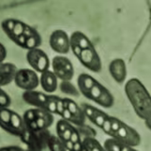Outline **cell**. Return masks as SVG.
<instances>
[{
    "label": "cell",
    "instance_id": "74e56055",
    "mask_svg": "<svg viewBox=\"0 0 151 151\" xmlns=\"http://www.w3.org/2000/svg\"><path fill=\"white\" fill-rule=\"evenodd\" d=\"M134 151H138V150H136V149H135V150H134Z\"/></svg>",
    "mask_w": 151,
    "mask_h": 151
},
{
    "label": "cell",
    "instance_id": "f1b7e54d",
    "mask_svg": "<svg viewBox=\"0 0 151 151\" xmlns=\"http://www.w3.org/2000/svg\"><path fill=\"white\" fill-rule=\"evenodd\" d=\"M121 123H122V121L120 119H118V118L113 117V116L111 117V133H110L111 138L112 137V135L117 131V129H119Z\"/></svg>",
    "mask_w": 151,
    "mask_h": 151
},
{
    "label": "cell",
    "instance_id": "4fadbf2b",
    "mask_svg": "<svg viewBox=\"0 0 151 151\" xmlns=\"http://www.w3.org/2000/svg\"><path fill=\"white\" fill-rule=\"evenodd\" d=\"M109 72L117 83H124L127 76V69L125 60L120 58L112 60L109 64Z\"/></svg>",
    "mask_w": 151,
    "mask_h": 151
},
{
    "label": "cell",
    "instance_id": "d6a6232c",
    "mask_svg": "<svg viewBox=\"0 0 151 151\" xmlns=\"http://www.w3.org/2000/svg\"><path fill=\"white\" fill-rule=\"evenodd\" d=\"M64 109H65V106H64L63 98L60 97V98H59V100H58V102H57V106H56V114H58V115L60 116Z\"/></svg>",
    "mask_w": 151,
    "mask_h": 151
},
{
    "label": "cell",
    "instance_id": "5b68a950",
    "mask_svg": "<svg viewBox=\"0 0 151 151\" xmlns=\"http://www.w3.org/2000/svg\"><path fill=\"white\" fill-rule=\"evenodd\" d=\"M13 82L24 92L34 91L40 85V78L38 73L31 68H22L17 70Z\"/></svg>",
    "mask_w": 151,
    "mask_h": 151
},
{
    "label": "cell",
    "instance_id": "5bb4252c",
    "mask_svg": "<svg viewBox=\"0 0 151 151\" xmlns=\"http://www.w3.org/2000/svg\"><path fill=\"white\" fill-rule=\"evenodd\" d=\"M80 108H81V110L83 111L85 118L89 119L96 127H98L99 129L101 127L103 122L105 121V119L109 116L105 111L99 110V109L87 103H83Z\"/></svg>",
    "mask_w": 151,
    "mask_h": 151
},
{
    "label": "cell",
    "instance_id": "3957f363",
    "mask_svg": "<svg viewBox=\"0 0 151 151\" xmlns=\"http://www.w3.org/2000/svg\"><path fill=\"white\" fill-rule=\"evenodd\" d=\"M70 50H72L73 54L80 61V63L90 71L93 73L101 71L102 61L96 47L90 49H80L77 45H70Z\"/></svg>",
    "mask_w": 151,
    "mask_h": 151
},
{
    "label": "cell",
    "instance_id": "836d02e7",
    "mask_svg": "<svg viewBox=\"0 0 151 151\" xmlns=\"http://www.w3.org/2000/svg\"><path fill=\"white\" fill-rule=\"evenodd\" d=\"M8 52H7V48L5 47V45L0 42V64L5 63V60L7 58Z\"/></svg>",
    "mask_w": 151,
    "mask_h": 151
},
{
    "label": "cell",
    "instance_id": "7c38bea8",
    "mask_svg": "<svg viewBox=\"0 0 151 151\" xmlns=\"http://www.w3.org/2000/svg\"><path fill=\"white\" fill-rule=\"evenodd\" d=\"M49 94L38 91H26L22 93V98L26 103L34 106L37 109L45 110L46 109L47 101H48Z\"/></svg>",
    "mask_w": 151,
    "mask_h": 151
},
{
    "label": "cell",
    "instance_id": "ffe728a7",
    "mask_svg": "<svg viewBox=\"0 0 151 151\" xmlns=\"http://www.w3.org/2000/svg\"><path fill=\"white\" fill-rule=\"evenodd\" d=\"M70 45H77L80 49L94 48L92 41L81 31H75L70 36Z\"/></svg>",
    "mask_w": 151,
    "mask_h": 151
},
{
    "label": "cell",
    "instance_id": "f546056e",
    "mask_svg": "<svg viewBox=\"0 0 151 151\" xmlns=\"http://www.w3.org/2000/svg\"><path fill=\"white\" fill-rule=\"evenodd\" d=\"M111 116L109 115L105 119V121L103 122V124L100 127V129L103 130L104 133H106L109 136H110V133H111Z\"/></svg>",
    "mask_w": 151,
    "mask_h": 151
},
{
    "label": "cell",
    "instance_id": "83f0119b",
    "mask_svg": "<svg viewBox=\"0 0 151 151\" xmlns=\"http://www.w3.org/2000/svg\"><path fill=\"white\" fill-rule=\"evenodd\" d=\"M70 126H71V123H69L68 121H66L64 119H60L58 121V123H57V125H56L57 136H58V137L60 136Z\"/></svg>",
    "mask_w": 151,
    "mask_h": 151
},
{
    "label": "cell",
    "instance_id": "52a82bcc",
    "mask_svg": "<svg viewBox=\"0 0 151 151\" xmlns=\"http://www.w3.org/2000/svg\"><path fill=\"white\" fill-rule=\"evenodd\" d=\"M87 98L96 103L103 108H111L114 104V97L109 90L99 81H96L91 91L89 92Z\"/></svg>",
    "mask_w": 151,
    "mask_h": 151
},
{
    "label": "cell",
    "instance_id": "e575fe53",
    "mask_svg": "<svg viewBox=\"0 0 151 151\" xmlns=\"http://www.w3.org/2000/svg\"><path fill=\"white\" fill-rule=\"evenodd\" d=\"M0 151H29V150H26L17 145H9V146L0 147Z\"/></svg>",
    "mask_w": 151,
    "mask_h": 151
},
{
    "label": "cell",
    "instance_id": "277c9868",
    "mask_svg": "<svg viewBox=\"0 0 151 151\" xmlns=\"http://www.w3.org/2000/svg\"><path fill=\"white\" fill-rule=\"evenodd\" d=\"M51 66L52 72L60 81H71L75 75L72 61L63 55L55 56L51 61Z\"/></svg>",
    "mask_w": 151,
    "mask_h": 151
},
{
    "label": "cell",
    "instance_id": "8992f818",
    "mask_svg": "<svg viewBox=\"0 0 151 151\" xmlns=\"http://www.w3.org/2000/svg\"><path fill=\"white\" fill-rule=\"evenodd\" d=\"M49 135L47 130L32 131L26 129L20 135V139L29 151H42Z\"/></svg>",
    "mask_w": 151,
    "mask_h": 151
},
{
    "label": "cell",
    "instance_id": "e0dca14e",
    "mask_svg": "<svg viewBox=\"0 0 151 151\" xmlns=\"http://www.w3.org/2000/svg\"><path fill=\"white\" fill-rule=\"evenodd\" d=\"M17 70V66L12 63L0 64V88L13 82Z\"/></svg>",
    "mask_w": 151,
    "mask_h": 151
},
{
    "label": "cell",
    "instance_id": "9c48e42d",
    "mask_svg": "<svg viewBox=\"0 0 151 151\" xmlns=\"http://www.w3.org/2000/svg\"><path fill=\"white\" fill-rule=\"evenodd\" d=\"M111 138L115 139L123 145L131 146V147H134L141 144V136L139 132L132 127L125 124L123 121L119 129L112 135Z\"/></svg>",
    "mask_w": 151,
    "mask_h": 151
},
{
    "label": "cell",
    "instance_id": "30bf717a",
    "mask_svg": "<svg viewBox=\"0 0 151 151\" xmlns=\"http://www.w3.org/2000/svg\"><path fill=\"white\" fill-rule=\"evenodd\" d=\"M50 48L60 55H65L70 51V36L63 29H56L49 37Z\"/></svg>",
    "mask_w": 151,
    "mask_h": 151
},
{
    "label": "cell",
    "instance_id": "44dd1931",
    "mask_svg": "<svg viewBox=\"0 0 151 151\" xmlns=\"http://www.w3.org/2000/svg\"><path fill=\"white\" fill-rule=\"evenodd\" d=\"M82 145L84 151H106L104 146L96 138H93V137L83 138Z\"/></svg>",
    "mask_w": 151,
    "mask_h": 151
},
{
    "label": "cell",
    "instance_id": "1f68e13d",
    "mask_svg": "<svg viewBox=\"0 0 151 151\" xmlns=\"http://www.w3.org/2000/svg\"><path fill=\"white\" fill-rule=\"evenodd\" d=\"M73 129H74V127L71 125L67 129H66L63 134H61L60 136H59V139L63 142H65V141H68V140H70V136H71V133H72V130H73Z\"/></svg>",
    "mask_w": 151,
    "mask_h": 151
},
{
    "label": "cell",
    "instance_id": "4316f807",
    "mask_svg": "<svg viewBox=\"0 0 151 151\" xmlns=\"http://www.w3.org/2000/svg\"><path fill=\"white\" fill-rule=\"evenodd\" d=\"M78 129H77L79 132L80 136L83 134L84 138H88V137H93L94 138L96 136V131L92 129V127H90L88 126H85V125H81V126H78Z\"/></svg>",
    "mask_w": 151,
    "mask_h": 151
},
{
    "label": "cell",
    "instance_id": "d4e9b609",
    "mask_svg": "<svg viewBox=\"0 0 151 151\" xmlns=\"http://www.w3.org/2000/svg\"><path fill=\"white\" fill-rule=\"evenodd\" d=\"M103 146L106 151H121L122 144L116 141L115 139L110 138L104 142Z\"/></svg>",
    "mask_w": 151,
    "mask_h": 151
},
{
    "label": "cell",
    "instance_id": "ac0fdd59",
    "mask_svg": "<svg viewBox=\"0 0 151 151\" xmlns=\"http://www.w3.org/2000/svg\"><path fill=\"white\" fill-rule=\"evenodd\" d=\"M97 80L93 78L91 75L86 74V73H82L78 76L77 83H78V92L81 93L85 97H87L89 92L91 91V89Z\"/></svg>",
    "mask_w": 151,
    "mask_h": 151
},
{
    "label": "cell",
    "instance_id": "4dcf8cb0",
    "mask_svg": "<svg viewBox=\"0 0 151 151\" xmlns=\"http://www.w3.org/2000/svg\"><path fill=\"white\" fill-rule=\"evenodd\" d=\"M70 141L72 142L73 144H76V143H78V142H81L82 139H81V136H80L78 130L76 129L74 127V129L72 130V133H71V136H70Z\"/></svg>",
    "mask_w": 151,
    "mask_h": 151
},
{
    "label": "cell",
    "instance_id": "7a4b0ae2",
    "mask_svg": "<svg viewBox=\"0 0 151 151\" xmlns=\"http://www.w3.org/2000/svg\"><path fill=\"white\" fill-rule=\"evenodd\" d=\"M22 117L26 129L32 131L46 130L54 122L53 114L45 110L37 108L26 111Z\"/></svg>",
    "mask_w": 151,
    "mask_h": 151
},
{
    "label": "cell",
    "instance_id": "6da1fadb",
    "mask_svg": "<svg viewBox=\"0 0 151 151\" xmlns=\"http://www.w3.org/2000/svg\"><path fill=\"white\" fill-rule=\"evenodd\" d=\"M125 93L135 113L144 120L148 129H150L151 100L146 87L140 79L130 78L125 84Z\"/></svg>",
    "mask_w": 151,
    "mask_h": 151
},
{
    "label": "cell",
    "instance_id": "7402d4cb",
    "mask_svg": "<svg viewBox=\"0 0 151 151\" xmlns=\"http://www.w3.org/2000/svg\"><path fill=\"white\" fill-rule=\"evenodd\" d=\"M46 146L48 147L49 151H67L63 143L59 139V137L51 134L47 139Z\"/></svg>",
    "mask_w": 151,
    "mask_h": 151
},
{
    "label": "cell",
    "instance_id": "484cf974",
    "mask_svg": "<svg viewBox=\"0 0 151 151\" xmlns=\"http://www.w3.org/2000/svg\"><path fill=\"white\" fill-rule=\"evenodd\" d=\"M12 99L9 94L0 88V109L9 108L11 105Z\"/></svg>",
    "mask_w": 151,
    "mask_h": 151
},
{
    "label": "cell",
    "instance_id": "603a6c76",
    "mask_svg": "<svg viewBox=\"0 0 151 151\" xmlns=\"http://www.w3.org/2000/svg\"><path fill=\"white\" fill-rule=\"evenodd\" d=\"M12 110L9 108L0 109V127L6 132H9V121H11Z\"/></svg>",
    "mask_w": 151,
    "mask_h": 151
},
{
    "label": "cell",
    "instance_id": "8fae6325",
    "mask_svg": "<svg viewBox=\"0 0 151 151\" xmlns=\"http://www.w3.org/2000/svg\"><path fill=\"white\" fill-rule=\"evenodd\" d=\"M27 27V24L18 19L8 18L5 19L1 23V27L4 33L8 36L9 40L13 41L17 37L25 33V30Z\"/></svg>",
    "mask_w": 151,
    "mask_h": 151
},
{
    "label": "cell",
    "instance_id": "ba28073f",
    "mask_svg": "<svg viewBox=\"0 0 151 151\" xmlns=\"http://www.w3.org/2000/svg\"><path fill=\"white\" fill-rule=\"evenodd\" d=\"M27 60L32 70L36 73L42 74L49 70L50 60L45 52L41 48L28 50L27 53Z\"/></svg>",
    "mask_w": 151,
    "mask_h": 151
},
{
    "label": "cell",
    "instance_id": "d590c367",
    "mask_svg": "<svg viewBox=\"0 0 151 151\" xmlns=\"http://www.w3.org/2000/svg\"><path fill=\"white\" fill-rule=\"evenodd\" d=\"M63 145H64L65 148H66V150H67V151H73V146H74V144H73L72 142H71L70 140L63 142Z\"/></svg>",
    "mask_w": 151,
    "mask_h": 151
},
{
    "label": "cell",
    "instance_id": "8d00e7d4",
    "mask_svg": "<svg viewBox=\"0 0 151 151\" xmlns=\"http://www.w3.org/2000/svg\"><path fill=\"white\" fill-rule=\"evenodd\" d=\"M135 149L133 147H131V146H129V145H123L122 144V146H121V151H134Z\"/></svg>",
    "mask_w": 151,
    "mask_h": 151
},
{
    "label": "cell",
    "instance_id": "cb8c5ba5",
    "mask_svg": "<svg viewBox=\"0 0 151 151\" xmlns=\"http://www.w3.org/2000/svg\"><path fill=\"white\" fill-rule=\"evenodd\" d=\"M60 90L61 91V93L67 94V96H79L78 90L76 88V86L71 81H60Z\"/></svg>",
    "mask_w": 151,
    "mask_h": 151
},
{
    "label": "cell",
    "instance_id": "d6986e66",
    "mask_svg": "<svg viewBox=\"0 0 151 151\" xmlns=\"http://www.w3.org/2000/svg\"><path fill=\"white\" fill-rule=\"evenodd\" d=\"M26 129L25 123L23 121V117L19 114L18 112L12 111V115H11V121H9V134L18 136L24 132Z\"/></svg>",
    "mask_w": 151,
    "mask_h": 151
},
{
    "label": "cell",
    "instance_id": "9a60e30c",
    "mask_svg": "<svg viewBox=\"0 0 151 151\" xmlns=\"http://www.w3.org/2000/svg\"><path fill=\"white\" fill-rule=\"evenodd\" d=\"M63 102H64L65 108L71 112V115H72L70 123H72V124H75L77 126L84 125L86 118H85L83 114V111L81 110V108H80V106H78L74 100H72V99L68 97H63Z\"/></svg>",
    "mask_w": 151,
    "mask_h": 151
},
{
    "label": "cell",
    "instance_id": "2e32d148",
    "mask_svg": "<svg viewBox=\"0 0 151 151\" xmlns=\"http://www.w3.org/2000/svg\"><path fill=\"white\" fill-rule=\"evenodd\" d=\"M39 78L40 85L46 93H52L56 92L57 88L59 86V79L51 70H47L45 72L42 73L41 76H39Z\"/></svg>",
    "mask_w": 151,
    "mask_h": 151
}]
</instances>
